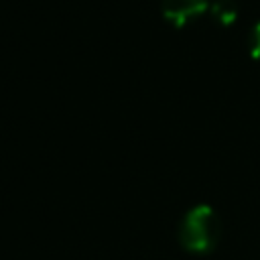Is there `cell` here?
<instances>
[{
  "label": "cell",
  "instance_id": "2",
  "mask_svg": "<svg viewBox=\"0 0 260 260\" xmlns=\"http://www.w3.org/2000/svg\"><path fill=\"white\" fill-rule=\"evenodd\" d=\"M207 10V0H162V16L173 26L181 28Z\"/></svg>",
  "mask_w": 260,
  "mask_h": 260
},
{
  "label": "cell",
  "instance_id": "3",
  "mask_svg": "<svg viewBox=\"0 0 260 260\" xmlns=\"http://www.w3.org/2000/svg\"><path fill=\"white\" fill-rule=\"evenodd\" d=\"M209 10H211V16L223 26H230L238 18V4L234 0H215Z\"/></svg>",
  "mask_w": 260,
  "mask_h": 260
},
{
  "label": "cell",
  "instance_id": "1",
  "mask_svg": "<svg viewBox=\"0 0 260 260\" xmlns=\"http://www.w3.org/2000/svg\"><path fill=\"white\" fill-rule=\"evenodd\" d=\"M181 246L193 254H207L219 240V219L209 205L193 207L179 230Z\"/></svg>",
  "mask_w": 260,
  "mask_h": 260
},
{
  "label": "cell",
  "instance_id": "4",
  "mask_svg": "<svg viewBox=\"0 0 260 260\" xmlns=\"http://www.w3.org/2000/svg\"><path fill=\"white\" fill-rule=\"evenodd\" d=\"M250 41H252V57L254 59H260V22L254 26Z\"/></svg>",
  "mask_w": 260,
  "mask_h": 260
}]
</instances>
